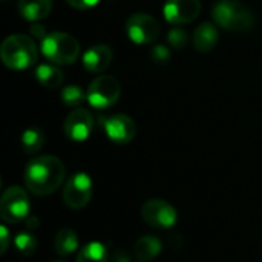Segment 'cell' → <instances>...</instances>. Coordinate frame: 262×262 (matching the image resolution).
Segmentation results:
<instances>
[{
  "mask_svg": "<svg viewBox=\"0 0 262 262\" xmlns=\"http://www.w3.org/2000/svg\"><path fill=\"white\" fill-rule=\"evenodd\" d=\"M109 253L104 244L98 241H92L86 244L77 256V262H107Z\"/></svg>",
  "mask_w": 262,
  "mask_h": 262,
  "instance_id": "ffe728a7",
  "label": "cell"
},
{
  "mask_svg": "<svg viewBox=\"0 0 262 262\" xmlns=\"http://www.w3.org/2000/svg\"><path fill=\"white\" fill-rule=\"evenodd\" d=\"M126 34L130 38V41L137 43V45H149L154 43L161 32L160 23L157 21V18H154L149 14H143V12H137L132 14L124 25Z\"/></svg>",
  "mask_w": 262,
  "mask_h": 262,
  "instance_id": "52a82bcc",
  "label": "cell"
},
{
  "mask_svg": "<svg viewBox=\"0 0 262 262\" xmlns=\"http://www.w3.org/2000/svg\"><path fill=\"white\" fill-rule=\"evenodd\" d=\"M35 78L43 88H60L63 84V72L52 64H38L35 69Z\"/></svg>",
  "mask_w": 262,
  "mask_h": 262,
  "instance_id": "ac0fdd59",
  "label": "cell"
},
{
  "mask_svg": "<svg viewBox=\"0 0 262 262\" xmlns=\"http://www.w3.org/2000/svg\"><path fill=\"white\" fill-rule=\"evenodd\" d=\"M0 57L6 68L21 71L31 68L37 61V46L31 37L23 34H12L3 40Z\"/></svg>",
  "mask_w": 262,
  "mask_h": 262,
  "instance_id": "3957f363",
  "label": "cell"
},
{
  "mask_svg": "<svg viewBox=\"0 0 262 262\" xmlns=\"http://www.w3.org/2000/svg\"><path fill=\"white\" fill-rule=\"evenodd\" d=\"M101 121L106 137L115 144H127L137 135V124L129 115L115 114L107 118H103Z\"/></svg>",
  "mask_w": 262,
  "mask_h": 262,
  "instance_id": "30bf717a",
  "label": "cell"
},
{
  "mask_svg": "<svg viewBox=\"0 0 262 262\" xmlns=\"http://www.w3.org/2000/svg\"><path fill=\"white\" fill-rule=\"evenodd\" d=\"M170 58V51L164 45H157L150 49V60L155 64H166Z\"/></svg>",
  "mask_w": 262,
  "mask_h": 262,
  "instance_id": "cb8c5ba5",
  "label": "cell"
},
{
  "mask_svg": "<svg viewBox=\"0 0 262 262\" xmlns=\"http://www.w3.org/2000/svg\"><path fill=\"white\" fill-rule=\"evenodd\" d=\"M140 262H141V261H140Z\"/></svg>",
  "mask_w": 262,
  "mask_h": 262,
  "instance_id": "f1b7e54d",
  "label": "cell"
},
{
  "mask_svg": "<svg viewBox=\"0 0 262 262\" xmlns=\"http://www.w3.org/2000/svg\"><path fill=\"white\" fill-rule=\"evenodd\" d=\"M54 247H55V252L60 256L72 255L78 249V236H77V233L69 227L60 229L57 232V235H55Z\"/></svg>",
  "mask_w": 262,
  "mask_h": 262,
  "instance_id": "e0dca14e",
  "label": "cell"
},
{
  "mask_svg": "<svg viewBox=\"0 0 262 262\" xmlns=\"http://www.w3.org/2000/svg\"><path fill=\"white\" fill-rule=\"evenodd\" d=\"M92 181L88 173L78 172L72 175L63 187V201L72 210L86 207L92 198Z\"/></svg>",
  "mask_w": 262,
  "mask_h": 262,
  "instance_id": "ba28073f",
  "label": "cell"
},
{
  "mask_svg": "<svg viewBox=\"0 0 262 262\" xmlns=\"http://www.w3.org/2000/svg\"><path fill=\"white\" fill-rule=\"evenodd\" d=\"M220 40L218 28L212 23H201L193 32V46L200 52H210Z\"/></svg>",
  "mask_w": 262,
  "mask_h": 262,
  "instance_id": "9a60e30c",
  "label": "cell"
},
{
  "mask_svg": "<svg viewBox=\"0 0 262 262\" xmlns=\"http://www.w3.org/2000/svg\"><path fill=\"white\" fill-rule=\"evenodd\" d=\"M167 41L173 49H183L189 43V35L181 28H173L167 34Z\"/></svg>",
  "mask_w": 262,
  "mask_h": 262,
  "instance_id": "603a6c76",
  "label": "cell"
},
{
  "mask_svg": "<svg viewBox=\"0 0 262 262\" xmlns=\"http://www.w3.org/2000/svg\"><path fill=\"white\" fill-rule=\"evenodd\" d=\"M61 101L69 107H77L88 100V92H84L78 84H68L60 92Z\"/></svg>",
  "mask_w": 262,
  "mask_h": 262,
  "instance_id": "44dd1931",
  "label": "cell"
},
{
  "mask_svg": "<svg viewBox=\"0 0 262 262\" xmlns=\"http://www.w3.org/2000/svg\"><path fill=\"white\" fill-rule=\"evenodd\" d=\"M164 18L170 25H184L193 21L201 12L200 0H167L163 8Z\"/></svg>",
  "mask_w": 262,
  "mask_h": 262,
  "instance_id": "8fae6325",
  "label": "cell"
},
{
  "mask_svg": "<svg viewBox=\"0 0 262 262\" xmlns=\"http://www.w3.org/2000/svg\"><path fill=\"white\" fill-rule=\"evenodd\" d=\"M0 246H2V255L8 250V246H9V232L6 229V226H0Z\"/></svg>",
  "mask_w": 262,
  "mask_h": 262,
  "instance_id": "484cf974",
  "label": "cell"
},
{
  "mask_svg": "<svg viewBox=\"0 0 262 262\" xmlns=\"http://www.w3.org/2000/svg\"><path fill=\"white\" fill-rule=\"evenodd\" d=\"M94 130V117L86 109H74L64 120V134L69 140L81 143Z\"/></svg>",
  "mask_w": 262,
  "mask_h": 262,
  "instance_id": "7c38bea8",
  "label": "cell"
},
{
  "mask_svg": "<svg viewBox=\"0 0 262 262\" xmlns=\"http://www.w3.org/2000/svg\"><path fill=\"white\" fill-rule=\"evenodd\" d=\"M31 34H32L34 37H37V38H41V40L46 37L45 28H43L41 25H32V26H31Z\"/></svg>",
  "mask_w": 262,
  "mask_h": 262,
  "instance_id": "4316f807",
  "label": "cell"
},
{
  "mask_svg": "<svg viewBox=\"0 0 262 262\" xmlns=\"http://www.w3.org/2000/svg\"><path fill=\"white\" fill-rule=\"evenodd\" d=\"M52 11V0H18V12L29 21L46 18Z\"/></svg>",
  "mask_w": 262,
  "mask_h": 262,
  "instance_id": "5bb4252c",
  "label": "cell"
},
{
  "mask_svg": "<svg viewBox=\"0 0 262 262\" xmlns=\"http://www.w3.org/2000/svg\"><path fill=\"white\" fill-rule=\"evenodd\" d=\"M212 17L223 29L247 32L255 25L253 12L239 0H218L212 9Z\"/></svg>",
  "mask_w": 262,
  "mask_h": 262,
  "instance_id": "7a4b0ae2",
  "label": "cell"
},
{
  "mask_svg": "<svg viewBox=\"0 0 262 262\" xmlns=\"http://www.w3.org/2000/svg\"><path fill=\"white\" fill-rule=\"evenodd\" d=\"M100 0H66L68 5H71L75 9H91L94 8Z\"/></svg>",
  "mask_w": 262,
  "mask_h": 262,
  "instance_id": "d4e9b609",
  "label": "cell"
},
{
  "mask_svg": "<svg viewBox=\"0 0 262 262\" xmlns=\"http://www.w3.org/2000/svg\"><path fill=\"white\" fill-rule=\"evenodd\" d=\"M112 58H114V52H112V48L107 45L91 46L81 57L84 69L89 71L91 74L104 72L112 63Z\"/></svg>",
  "mask_w": 262,
  "mask_h": 262,
  "instance_id": "4fadbf2b",
  "label": "cell"
},
{
  "mask_svg": "<svg viewBox=\"0 0 262 262\" xmlns=\"http://www.w3.org/2000/svg\"><path fill=\"white\" fill-rule=\"evenodd\" d=\"M161 249H163L161 241L157 236L146 235V236H141L135 243L134 253H135V256L141 262H147L155 259L161 253Z\"/></svg>",
  "mask_w": 262,
  "mask_h": 262,
  "instance_id": "2e32d148",
  "label": "cell"
},
{
  "mask_svg": "<svg viewBox=\"0 0 262 262\" xmlns=\"http://www.w3.org/2000/svg\"><path fill=\"white\" fill-rule=\"evenodd\" d=\"M31 201L26 190L20 186L8 187L0 200V216L8 224H17L28 220Z\"/></svg>",
  "mask_w": 262,
  "mask_h": 262,
  "instance_id": "5b68a950",
  "label": "cell"
},
{
  "mask_svg": "<svg viewBox=\"0 0 262 262\" xmlns=\"http://www.w3.org/2000/svg\"><path fill=\"white\" fill-rule=\"evenodd\" d=\"M45 146V134L38 127H28L21 134V149L28 155L40 152Z\"/></svg>",
  "mask_w": 262,
  "mask_h": 262,
  "instance_id": "d6986e66",
  "label": "cell"
},
{
  "mask_svg": "<svg viewBox=\"0 0 262 262\" xmlns=\"http://www.w3.org/2000/svg\"><path fill=\"white\" fill-rule=\"evenodd\" d=\"M41 52L54 64H72L80 55V43L66 32H51L41 40Z\"/></svg>",
  "mask_w": 262,
  "mask_h": 262,
  "instance_id": "277c9868",
  "label": "cell"
},
{
  "mask_svg": "<svg viewBox=\"0 0 262 262\" xmlns=\"http://www.w3.org/2000/svg\"><path fill=\"white\" fill-rule=\"evenodd\" d=\"M55 262H61V261H55Z\"/></svg>",
  "mask_w": 262,
  "mask_h": 262,
  "instance_id": "83f0119b",
  "label": "cell"
},
{
  "mask_svg": "<svg viewBox=\"0 0 262 262\" xmlns=\"http://www.w3.org/2000/svg\"><path fill=\"white\" fill-rule=\"evenodd\" d=\"M141 216L150 227L161 230L173 227L178 220L175 207L160 198L147 200L141 207Z\"/></svg>",
  "mask_w": 262,
  "mask_h": 262,
  "instance_id": "9c48e42d",
  "label": "cell"
},
{
  "mask_svg": "<svg viewBox=\"0 0 262 262\" xmlns=\"http://www.w3.org/2000/svg\"><path fill=\"white\" fill-rule=\"evenodd\" d=\"M121 94L120 81L112 75H98L88 88V101L92 107L104 111L112 107Z\"/></svg>",
  "mask_w": 262,
  "mask_h": 262,
  "instance_id": "8992f818",
  "label": "cell"
},
{
  "mask_svg": "<svg viewBox=\"0 0 262 262\" xmlns=\"http://www.w3.org/2000/svg\"><path fill=\"white\" fill-rule=\"evenodd\" d=\"M15 249L20 255L23 256H31L34 255V252L37 250V239L34 235H31L29 232H21L15 236L14 239Z\"/></svg>",
  "mask_w": 262,
  "mask_h": 262,
  "instance_id": "7402d4cb",
  "label": "cell"
},
{
  "mask_svg": "<svg viewBox=\"0 0 262 262\" xmlns=\"http://www.w3.org/2000/svg\"><path fill=\"white\" fill-rule=\"evenodd\" d=\"M64 164L52 155H41L31 160L23 172L26 189L37 195L46 196L54 193L64 181Z\"/></svg>",
  "mask_w": 262,
  "mask_h": 262,
  "instance_id": "6da1fadb",
  "label": "cell"
}]
</instances>
